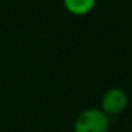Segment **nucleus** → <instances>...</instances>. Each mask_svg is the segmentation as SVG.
<instances>
[{
    "instance_id": "obj_1",
    "label": "nucleus",
    "mask_w": 132,
    "mask_h": 132,
    "mask_svg": "<svg viewBox=\"0 0 132 132\" xmlns=\"http://www.w3.org/2000/svg\"><path fill=\"white\" fill-rule=\"evenodd\" d=\"M74 132H109V117L98 108L84 109L74 122Z\"/></svg>"
},
{
    "instance_id": "obj_2",
    "label": "nucleus",
    "mask_w": 132,
    "mask_h": 132,
    "mask_svg": "<svg viewBox=\"0 0 132 132\" xmlns=\"http://www.w3.org/2000/svg\"><path fill=\"white\" fill-rule=\"evenodd\" d=\"M128 106V95L121 88H109L101 98V111L108 117L119 115Z\"/></svg>"
},
{
    "instance_id": "obj_3",
    "label": "nucleus",
    "mask_w": 132,
    "mask_h": 132,
    "mask_svg": "<svg viewBox=\"0 0 132 132\" xmlns=\"http://www.w3.org/2000/svg\"><path fill=\"white\" fill-rule=\"evenodd\" d=\"M97 0H64L65 7L74 14H85L95 6Z\"/></svg>"
}]
</instances>
